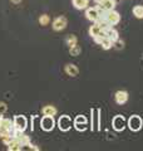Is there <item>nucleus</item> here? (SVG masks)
<instances>
[{"label":"nucleus","mask_w":143,"mask_h":151,"mask_svg":"<svg viewBox=\"0 0 143 151\" xmlns=\"http://www.w3.org/2000/svg\"><path fill=\"white\" fill-rule=\"evenodd\" d=\"M142 125H143V121H142L141 117L138 115H133V116L129 117V120H128V125L127 126L129 127L131 131L137 132V131H139L142 129Z\"/></svg>","instance_id":"f257e3e1"},{"label":"nucleus","mask_w":143,"mask_h":151,"mask_svg":"<svg viewBox=\"0 0 143 151\" xmlns=\"http://www.w3.org/2000/svg\"><path fill=\"white\" fill-rule=\"evenodd\" d=\"M55 126V121H54V116H43L40 120V127L41 130H44L46 132H49L54 129Z\"/></svg>","instance_id":"f03ea898"},{"label":"nucleus","mask_w":143,"mask_h":151,"mask_svg":"<svg viewBox=\"0 0 143 151\" xmlns=\"http://www.w3.org/2000/svg\"><path fill=\"white\" fill-rule=\"evenodd\" d=\"M73 126L74 129L79 131V132H83L87 130V126H88V121H87V117L83 116V115H79L74 119V122H73Z\"/></svg>","instance_id":"7ed1b4c3"},{"label":"nucleus","mask_w":143,"mask_h":151,"mask_svg":"<svg viewBox=\"0 0 143 151\" xmlns=\"http://www.w3.org/2000/svg\"><path fill=\"white\" fill-rule=\"evenodd\" d=\"M112 125H113V129L116 130V131H118V132L123 131V130L126 129V126H127V122H126L124 116H122V115H117V116L113 119Z\"/></svg>","instance_id":"20e7f679"},{"label":"nucleus","mask_w":143,"mask_h":151,"mask_svg":"<svg viewBox=\"0 0 143 151\" xmlns=\"http://www.w3.org/2000/svg\"><path fill=\"white\" fill-rule=\"evenodd\" d=\"M58 127L60 129V131H63V132L69 131L72 129V120H70V117L66 116V115L60 116L59 120H58Z\"/></svg>","instance_id":"39448f33"},{"label":"nucleus","mask_w":143,"mask_h":151,"mask_svg":"<svg viewBox=\"0 0 143 151\" xmlns=\"http://www.w3.org/2000/svg\"><path fill=\"white\" fill-rule=\"evenodd\" d=\"M13 122H14V127H15V129H18V130H20V131H23V132L25 131L26 126H28V120H26V117L23 116V115L15 116V117H14V120H13Z\"/></svg>","instance_id":"423d86ee"},{"label":"nucleus","mask_w":143,"mask_h":151,"mask_svg":"<svg viewBox=\"0 0 143 151\" xmlns=\"http://www.w3.org/2000/svg\"><path fill=\"white\" fill-rule=\"evenodd\" d=\"M66 24H68V22H66L65 17H58L53 20V29L56 32H60V30L65 29Z\"/></svg>","instance_id":"0eeeda50"},{"label":"nucleus","mask_w":143,"mask_h":151,"mask_svg":"<svg viewBox=\"0 0 143 151\" xmlns=\"http://www.w3.org/2000/svg\"><path fill=\"white\" fill-rule=\"evenodd\" d=\"M101 110H92V130L101 129Z\"/></svg>","instance_id":"6e6552de"},{"label":"nucleus","mask_w":143,"mask_h":151,"mask_svg":"<svg viewBox=\"0 0 143 151\" xmlns=\"http://www.w3.org/2000/svg\"><path fill=\"white\" fill-rule=\"evenodd\" d=\"M98 9L97 6H94V8H87V12H85V17H87L88 20L90 22H97V19H98Z\"/></svg>","instance_id":"1a4fd4ad"},{"label":"nucleus","mask_w":143,"mask_h":151,"mask_svg":"<svg viewBox=\"0 0 143 151\" xmlns=\"http://www.w3.org/2000/svg\"><path fill=\"white\" fill-rule=\"evenodd\" d=\"M119 20H121V15H119V13L116 12V10H111L108 13V23L111 24L112 27L113 25H117Z\"/></svg>","instance_id":"9d476101"},{"label":"nucleus","mask_w":143,"mask_h":151,"mask_svg":"<svg viewBox=\"0 0 143 151\" xmlns=\"http://www.w3.org/2000/svg\"><path fill=\"white\" fill-rule=\"evenodd\" d=\"M114 98H116V102L118 105H124V103L128 101V93L126 91H117Z\"/></svg>","instance_id":"9b49d317"},{"label":"nucleus","mask_w":143,"mask_h":151,"mask_svg":"<svg viewBox=\"0 0 143 151\" xmlns=\"http://www.w3.org/2000/svg\"><path fill=\"white\" fill-rule=\"evenodd\" d=\"M72 4H73V6L75 9H78V10H83V9L88 8L89 0H72Z\"/></svg>","instance_id":"f8f14e48"},{"label":"nucleus","mask_w":143,"mask_h":151,"mask_svg":"<svg viewBox=\"0 0 143 151\" xmlns=\"http://www.w3.org/2000/svg\"><path fill=\"white\" fill-rule=\"evenodd\" d=\"M65 73L70 76V77H77L78 73H79V69L77 65H74V64H66L65 65Z\"/></svg>","instance_id":"ddd939ff"},{"label":"nucleus","mask_w":143,"mask_h":151,"mask_svg":"<svg viewBox=\"0 0 143 151\" xmlns=\"http://www.w3.org/2000/svg\"><path fill=\"white\" fill-rule=\"evenodd\" d=\"M106 37L109 38V39H111L113 43H116V42H118V39H119L118 32H117L116 29H113V28H111V29H108V30L106 32Z\"/></svg>","instance_id":"4468645a"},{"label":"nucleus","mask_w":143,"mask_h":151,"mask_svg":"<svg viewBox=\"0 0 143 151\" xmlns=\"http://www.w3.org/2000/svg\"><path fill=\"white\" fill-rule=\"evenodd\" d=\"M41 113L44 116H55V113H56V108L54 106H44L41 108Z\"/></svg>","instance_id":"2eb2a0df"},{"label":"nucleus","mask_w":143,"mask_h":151,"mask_svg":"<svg viewBox=\"0 0 143 151\" xmlns=\"http://www.w3.org/2000/svg\"><path fill=\"white\" fill-rule=\"evenodd\" d=\"M21 149H23V145L15 139H13L11 142L8 145V150H10V151H15V150L18 151V150H21Z\"/></svg>","instance_id":"dca6fc26"},{"label":"nucleus","mask_w":143,"mask_h":151,"mask_svg":"<svg viewBox=\"0 0 143 151\" xmlns=\"http://www.w3.org/2000/svg\"><path fill=\"white\" fill-rule=\"evenodd\" d=\"M101 6L104 9V10H108V12L114 10V8H116V0H106Z\"/></svg>","instance_id":"f3484780"},{"label":"nucleus","mask_w":143,"mask_h":151,"mask_svg":"<svg viewBox=\"0 0 143 151\" xmlns=\"http://www.w3.org/2000/svg\"><path fill=\"white\" fill-rule=\"evenodd\" d=\"M101 30H102V29H101V25L97 24V23H94V24L89 28V35L94 38L95 35H98L99 33H101Z\"/></svg>","instance_id":"a211bd4d"},{"label":"nucleus","mask_w":143,"mask_h":151,"mask_svg":"<svg viewBox=\"0 0 143 151\" xmlns=\"http://www.w3.org/2000/svg\"><path fill=\"white\" fill-rule=\"evenodd\" d=\"M133 15H134L136 18L138 19H142L143 18V6L142 5H136L134 8H133Z\"/></svg>","instance_id":"6ab92c4d"},{"label":"nucleus","mask_w":143,"mask_h":151,"mask_svg":"<svg viewBox=\"0 0 143 151\" xmlns=\"http://www.w3.org/2000/svg\"><path fill=\"white\" fill-rule=\"evenodd\" d=\"M15 140H18L19 142H20L23 146H26L28 144H30V139H29V136H26V135H24V134H21L20 136H18V137H16Z\"/></svg>","instance_id":"aec40b11"},{"label":"nucleus","mask_w":143,"mask_h":151,"mask_svg":"<svg viewBox=\"0 0 143 151\" xmlns=\"http://www.w3.org/2000/svg\"><path fill=\"white\" fill-rule=\"evenodd\" d=\"M113 44H114L113 42H112L111 39H109V38H107V37H106V38L103 39V42H102V44H101V45H102V48H103V49L108 50V49H111V48H112Z\"/></svg>","instance_id":"412c9836"},{"label":"nucleus","mask_w":143,"mask_h":151,"mask_svg":"<svg viewBox=\"0 0 143 151\" xmlns=\"http://www.w3.org/2000/svg\"><path fill=\"white\" fill-rule=\"evenodd\" d=\"M80 52H82V48L78 45V44H75V45H73V47H70L69 48V53L72 54V55H79L80 54Z\"/></svg>","instance_id":"4be33fe9"},{"label":"nucleus","mask_w":143,"mask_h":151,"mask_svg":"<svg viewBox=\"0 0 143 151\" xmlns=\"http://www.w3.org/2000/svg\"><path fill=\"white\" fill-rule=\"evenodd\" d=\"M66 45H69V48L70 47H73V45H75V44H78L77 42H78V39H77V37L75 35H69L68 38H66Z\"/></svg>","instance_id":"5701e85b"},{"label":"nucleus","mask_w":143,"mask_h":151,"mask_svg":"<svg viewBox=\"0 0 143 151\" xmlns=\"http://www.w3.org/2000/svg\"><path fill=\"white\" fill-rule=\"evenodd\" d=\"M49 22H50V18H49V15H46V14H43V15L39 17V23L41 25H46Z\"/></svg>","instance_id":"b1692460"},{"label":"nucleus","mask_w":143,"mask_h":151,"mask_svg":"<svg viewBox=\"0 0 143 151\" xmlns=\"http://www.w3.org/2000/svg\"><path fill=\"white\" fill-rule=\"evenodd\" d=\"M8 110V106H6V103H4V102H0V115H4V113L6 112Z\"/></svg>","instance_id":"393cba45"},{"label":"nucleus","mask_w":143,"mask_h":151,"mask_svg":"<svg viewBox=\"0 0 143 151\" xmlns=\"http://www.w3.org/2000/svg\"><path fill=\"white\" fill-rule=\"evenodd\" d=\"M93 1H94L95 4H97V5H102V4H103L104 1H106V0H93Z\"/></svg>","instance_id":"a878e982"},{"label":"nucleus","mask_w":143,"mask_h":151,"mask_svg":"<svg viewBox=\"0 0 143 151\" xmlns=\"http://www.w3.org/2000/svg\"><path fill=\"white\" fill-rule=\"evenodd\" d=\"M10 1H11V3H15V4H18V3H20L21 0H10Z\"/></svg>","instance_id":"bb28decb"}]
</instances>
